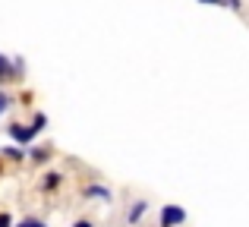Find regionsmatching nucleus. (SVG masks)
<instances>
[{
  "mask_svg": "<svg viewBox=\"0 0 249 227\" xmlns=\"http://www.w3.org/2000/svg\"><path fill=\"white\" fill-rule=\"evenodd\" d=\"M22 73H25L22 57H6L0 51V82H16V79H22Z\"/></svg>",
  "mask_w": 249,
  "mask_h": 227,
  "instance_id": "1",
  "label": "nucleus"
},
{
  "mask_svg": "<svg viewBox=\"0 0 249 227\" xmlns=\"http://www.w3.org/2000/svg\"><path fill=\"white\" fill-rule=\"evenodd\" d=\"M6 133H10V139L16 142V145H22V148H29L32 142H35V136H38V129L32 126V123H19V120H13V123H6Z\"/></svg>",
  "mask_w": 249,
  "mask_h": 227,
  "instance_id": "2",
  "label": "nucleus"
},
{
  "mask_svg": "<svg viewBox=\"0 0 249 227\" xmlns=\"http://www.w3.org/2000/svg\"><path fill=\"white\" fill-rule=\"evenodd\" d=\"M183 224H186V209H180V205H161L158 227H183Z\"/></svg>",
  "mask_w": 249,
  "mask_h": 227,
  "instance_id": "3",
  "label": "nucleus"
},
{
  "mask_svg": "<svg viewBox=\"0 0 249 227\" xmlns=\"http://www.w3.org/2000/svg\"><path fill=\"white\" fill-rule=\"evenodd\" d=\"M82 199H101V202H114V190L104 183H85L82 186Z\"/></svg>",
  "mask_w": 249,
  "mask_h": 227,
  "instance_id": "4",
  "label": "nucleus"
},
{
  "mask_svg": "<svg viewBox=\"0 0 249 227\" xmlns=\"http://www.w3.org/2000/svg\"><path fill=\"white\" fill-rule=\"evenodd\" d=\"M148 209H152V202H148V199H136V202H129V209H126V224L136 227L142 218L148 215Z\"/></svg>",
  "mask_w": 249,
  "mask_h": 227,
  "instance_id": "5",
  "label": "nucleus"
},
{
  "mask_svg": "<svg viewBox=\"0 0 249 227\" xmlns=\"http://www.w3.org/2000/svg\"><path fill=\"white\" fill-rule=\"evenodd\" d=\"M54 158V148L51 145H29V161L32 164H48Z\"/></svg>",
  "mask_w": 249,
  "mask_h": 227,
  "instance_id": "6",
  "label": "nucleus"
},
{
  "mask_svg": "<svg viewBox=\"0 0 249 227\" xmlns=\"http://www.w3.org/2000/svg\"><path fill=\"white\" fill-rule=\"evenodd\" d=\"M63 180H67V177H63L60 171H48V174L41 177V192H57V190L63 186Z\"/></svg>",
  "mask_w": 249,
  "mask_h": 227,
  "instance_id": "7",
  "label": "nucleus"
},
{
  "mask_svg": "<svg viewBox=\"0 0 249 227\" xmlns=\"http://www.w3.org/2000/svg\"><path fill=\"white\" fill-rule=\"evenodd\" d=\"M3 158L13 161V164H22V161H29V152H25L22 145H16V142H13V145L3 148Z\"/></svg>",
  "mask_w": 249,
  "mask_h": 227,
  "instance_id": "8",
  "label": "nucleus"
},
{
  "mask_svg": "<svg viewBox=\"0 0 249 227\" xmlns=\"http://www.w3.org/2000/svg\"><path fill=\"white\" fill-rule=\"evenodd\" d=\"M32 126H35L38 133H41V129H48V114H44V111H35V114H32Z\"/></svg>",
  "mask_w": 249,
  "mask_h": 227,
  "instance_id": "9",
  "label": "nucleus"
},
{
  "mask_svg": "<svg viewBox=\"0 0 249 227\" xmlns=\"http://www.w3.org/2000/svg\"><path fill=\"white\" fill-rule=\"evenodd\" d=\"M16 227H48L41 221V218H35V215H25L22 221H16Z\"/></svg>",
  "mask_w": 249,
  "mask_h": 227,
  "instance_id": "10",
  "label": "nucleus"
},
{
  "mask_svg": "<svg viewBox=\"0 0 249 227\" xmlns=\"http://www.w3.org/2000/svg\"><path fill=\"white\" fill-rule=\"evenodd\" d=\"M13 107V95H6V92H0V117H3L6 111Z\"/></svg>",
  "mask_w": 249,
  "mask_h": 227,
  "instance_id": "11",
  "label": "nucleus"
},
{
  "mask_svg": "<svg viewBox=\"0 0 249 227\" xmlns=\"http://www.w3.org/2000/svg\"><path fill=\"white\" fill-rule=\"evenodd\" d=\"M0 227H16V221H13L10 211H0Z\"/></svg>",
  "mask_w": 249,
  "mask_h": 227,
  "instance_id": "12",
  "label": "nucleus"
},
{
  "mask_svg": "<svg viewBox=\"0 0 249 227\" xmlns=\"http://www.w3.org/2000/svg\"><path fill=\"white\" fill-rule=\"evenodd\" d=\"M227 6H231L233 13H243V0H227Z\"/></svg>",
  "mask_w": 249,
  "mask_h": 227,
  "instance_id": "13",
  "label": "nucleus"
},
{
  "mask_svg": "<svg viewBox=\"0 0 249 227\" xmlns=\"http://www.w3.org/2000/svg\"><path fill=\"white\" fill-rule=\"evenodd\" d=\"M199 3H205V6H227V0H199Z\"/></svg>",
  "mask_w": 249,
  "mask_h": 227,
  "instance_id": "14",
  "label": "nucleus"
},
{
  "mask_svg": "<svg viewBox=\"0 0 249 227\" xmlns=\"http://www.w3.org/2000/svg\"><path fill=\"white\" fill-rule=\"evenodd\" d=\"M73 227H95V224H91L89 218H79V221H73Z\"/></svg>",
  "mask_w": 249,
  "mask_h": 227,
  "instance_id": "15",
  "label": "nucleus"
}]
</instances>
